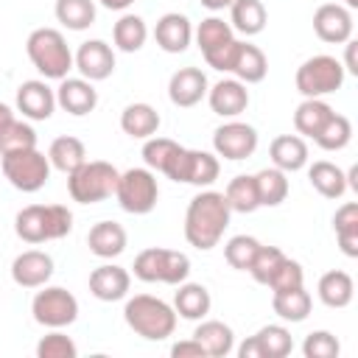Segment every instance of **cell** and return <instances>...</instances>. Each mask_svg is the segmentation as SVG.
Masks as SVG:
<instances>
[{"label":"cell","instance_id":"cell-47","mask_svg":"<svg viewBox=\"0 0 358 358\" xmlns=\"http://www.w3.org/2000/svg\"><path fill=\"white\" fill-rule=\"evenodd\" d=\"M338 352H341V344L330 330H313L302 341V355L305 358H336Z\"/></svg>","mask_w":358,"mask_h":358},{"label":"cell","instance_id":"cell-6","mask_svg":"<svg viewBox=\"0 0 358 358\" xmlns=\"http://www.w3.org/2000/svg\"><path fill=\"white\" fill-rule=\"evenodd\" d=\"M0 165H3V176L8 179V185L22 190V193H36L50 179V159L39 148L3 154Z\"/></svg>","mask_w":358,"mask_h":358},{"label":"cell","instance_id":"cell-37","mask_svg":"<svg viewBox=\"0 0 358 358\" xmlns=\"http://www.w3.org/2000/svg\"><path fill=\"white\" fill-rule=\"evenodd\" d=\"M193 39H196V45H199L201 53H210V50H215V48L232 42V39H235V31H232V25H229L224 17L213 14V17H204V20L193 28Z\"/></svg>","mask_w":358,"mask_h":358},{"label":"cell","instance_id":"cell-27","mask_svg":"<svg viewBox=\"0 0 358 358\" xmlns=\"http://www.w3.org/2000/svg\"><path fill=\"white\" fill-rule=\"evenodd\" d=\"M308 179H310V187L324 199H341L347 193V176L336 162L316 159L308 168Z\"/></svg>","mask_w":358,"mask_h":358},{"label":"cell","instance_id":"cell-57","mask_svg":"<svg viewBox=\"0 0 358 358\" xmlns=\"http://www.w3.org/2000/svg\"><path fill=\"white\" fill-rule=\"evenodd\" d=\"M344 6L352 11V8H358V0H344Z\"/></svg>","mask_w":358,"mask_h":358},{"label":"cell","instance_id":"cell-17","mask_svg":"<svg viewBox=\"0 0 358 358\" xmlns=\"http://www.w3.org/2000/svg\"><path fill=\"white\" fill-rule=\"evenodd\" d=\"M129 288H131V274L123 266L103 263V266H98V268L90 271V294L95 299H101V302L126 299Z\"/></svg>","mask_w":358,"mask_h":358},{"label":"cell","instance_id":"cell-16","mask_svg":"<svg viewBox=\"0 0 358 358\" xmlns=\"http://www.w3.org/2000/svg\"><path fill=\"white\" fill-rule=\"evenodd\" d=\"M56 106H62L73 117H84L98 106V90L87 78H70L64 76L56 87Z\"/></svg>","mask_w":358,"mask_h":358},{"label":"cell","instance_id":"cell-55","mask_svg":"<svg viewBox=\"0 0 358 358\" xmlns=\"http://www.w3.org/2000/svg\"><path fill=\"white\" fill-rule=\"evenodd\" d=\"M201 6L207 8V11H224V8H229L232 6V0H201Z\"/></svg>","mask_w":358,"mask_h":358},{"label":"cell","instance_id":"cell-50","mask_svg":"<svg viewBox=\"0 0 358 358\" xmlns=\"http://www.w3.org/2000/svg\"><path fill=\"white\" fill-rule=\"evenodd\" d=\"M235 53H238V39H232V42L210 50V53H204V62L213 70H218V73H229L232 70V62H235Z\"/></svg>","mask_w":358,"mask_h":358},{"label":"cell","instance_id":"cell-9","mask_svg":"<svg viewBox=\"0 0 358 358\" xmlns=\"http://www.w3.org/2000/svg\"><path fill=\"white\" fill-rule=\"evenodd\" d=\"M221 173V162L215 154L210 151H196V148H179V154L173 157L171 168L165 171L168 179L173 182H187L196 187H210Z\"/></svg>","mask_w":358,"mask_h":358},{"label":"cell","instance_id":"cell-5","mask_svg":"<svg viewBox=\"0 0 358 358\" xmlns=\"http://www.w3.org/2000/svg\"><path fill=\"white\" fill-rule=\"evenodd\" d=\"M344 67L336 56H327V53H319V56H310L305 59L299 67H296V90L302 98H324L336 90H341L344 84Z\"/></svg>","mask_w":358,"mask_h":358},{"label":"cell","instance_id":"cell-36","mask_svg":"<svg viewBox=\"0 0 358 358\" xmlns=\"http://www.w3.org/2000/svg\"><path fill=\"white\" fill-rule=\"evenodd\" d=\"M53 14L67 31H87L95 22L98 8L95 0H56Z\"/></svg>","mask_w":358,"mask_h":358},{"label":"cell","instance_id":"cell-32","mask_svg":"<svg viewBox=\"0 0 358 358\" xmlns=\"http://www.w3.org/2000/svg\"><path fill=\"white\" fill-rule=\"evenodd\" d=\"M333 229H336V241L338 249L347 257H358V204L355 201H344L336 215H333Z\"/></svg>","mask_w":358,"mask_h":358},{"label":"cell","instance_id":"cell-56","mask_svg":"<svg viewBox=\"0 0 358 358\" xmlns=\"http://www.w3.org/2000/svg\"><path fill=\"white\" fill-rule=\"evenodd\" d=\"M11 117H14V109H11L8 103H3V101H0V126H6Z\"/></svg>","mask_w":358,"mask_h":358},{"label":"cell","instance_id":"cell-40","mask_svg":"<svg viewBox=\"0 0 358 358\" xmlns=\"http://www.w3.org/2000/svg\"><path fill=\"white\" fill-rule=\"evenodd\" d=\"M179 143L176 140H171V137H148L145 140V145H143V162H145V168H151V171H157V173H165L168 168H171V162H173V157L179 154Z\"/></svg>","mask_w":358,"mask_h":358},{"label":"cell","instance_id":"cell-1","mask_svg":"<svg viewBox=\"0 0 358 358\" xmlns=\"http://www.w3.org/2000/svg\"><path fill=\"white\" fill-rule=\"evenodd\" d=\"M232 210L218 190H201L190 199L185 210V241L196 246L199 252H210L221 243L227 227H229Z\"/></svg>","mask_w":358,"mask_h":358},{"label":"cell","instance_id":"cell-31","mask_svg":"<svg viewBox=\"0 0 358 358\" xmlns=\"http://www.w3.org/2000/svg\"><path fill=\"white\" fill-rule=\"evenodd\" d=\"M255 185H257V199H260V207H280L285 199H288V173L280 171V168H263L255 173Z\"/></svg>","mask_w":358,"mask_h":358},{"label":"cell","instance_id":"cell-29","mask_svg":"<svg viewBox=\"0 0 358 358\" xmlns=\"http://www.w3.org/2000/svg\"><path fill=\"white\" fill-rule=\"evenodd\" d=\"M266 20L268 14L260 0H232L229 6V25L243 36H257L266 28Z\"/></svg>","mask_w":358,"mask_h":358},{"label":"cell","instance_id":"cell-41","mask_svg":"<svg viewBox=\"0 0 358 358\" xmlns=\"http://www.w3.org/2000/svg\"><path fill=\"white\" fill-rule=\"evenodd\" d=\"M25 148H36V131L31 123L11 117L6 126H0V157Z\"/></svg>","mask_w":358,"mask_h":358},{"label":"cell","instance_id":"cell-22","mask_svg":"<svg viewBox=\"0 0 358 358\" xmlns=\"http://www.w3.org/2000/svg\"><path fill=\"white\" fill-rule=\"evenodd\" d=\"M193 338L204 347V352L210 358H227L235 350V333L229 324L218 322V319H199Z\"/></svg>","mask_w":358,"mask_h":358},{"label":"cell","instance_id":"cell-52","mask_svg":"<svg viewBox=\"0 0 358 358\" xmlns=\"http://www.w3.org/2000/svg\"><path fill=\"white\" fill-rule=\"evenodd\" d=\"M355 48H358V42L355 39H347L344 42V73H352V76H358V62H355Z\"/></svg>","mask_w":358,"mask_h":358},{"label":"cell","instance_id":"cell-19","mask_svg":"<svg viewBox=\"0 0 358 358\" xmlns=\"http://www.w3.org/2000/svg\"><path fill=\"white\" fill-rule=\"evenodd\" d=\"M154 39L165 53H185L193 42V22L179 11H168L157 20Z\"/></svg>","mask_w":358,"mask_h":358},{"label":"cell","instance_id":"cell-33","mask_svg":"<svg viewBox=\"0 0 358 358\" xmlns=\"http://www.w3.org/2000/svg\"><path fill=\"white\" fill-rule=\"evenodd\" d=\"M148 39V25L140 14H123L112 28V42L123 53H137Z\"/></svg>","mask_w":358,"mask_h":358},{"label":"cell","instance_id":"cell-20","mask_svg":"<svg viewBox=\"0 0 358 358\" xmlns=\"http://www.w3.org/2000/svg\"><path fill=\"white\" fill-rule=\"evenodd\" d=\"M126 243H129V235H126L123 224H117V221H98L87 232V246L101 260H112V257L123 255Z\"/></svg>","mask_w":358,"mask_h":358},{"label":"cell","instance_id":"cell-25","mask_svg":"<svg viewBox=\"0 0 358 358\" xmlns=\"http://www.w3.org/2000/svg\"><path fill=\"white\" fill-rule=\"evenodd\" d=\"M229 73L243 84H260L268 73V59L257 45L238 42V53H235V62H232Z\"/></svg>","mask_w":358,"mask_h":358},{"label":"cell","instance_id":"cell-3","mask_svg":"<svg viewBox=\"0 0 358 358\" xmlns=\"http://www.w3.org/2000/svg\"><path fill=\"white\" fill-rule=\"evenodd\" d=\"M25 53L39 76L48 81H62L73 70V50L59 28H36L25 39Z\"/></svg>","mask_w":358,"mask_h":358},{"label":"cell","instance_id":"cell-13","mask_svg":"<svg viewBox=\"0 0 358 358\" xmlns=\"http://www.w3.org/2000/svg\"><path fill=\"white\" fill-rule=\"evenodd\" d=\"M53 277V257L42 249H25L11 260V280L20 288H42Z\"/></svg>","mask_w":358,"mask_h":358},{"label":"cell","instance_id":"cell-38","mask_svg":"<svg viewBox=\"0 0 358 358\" xmlns=\"http://www.w3.org/2000/svg\"><path fill=\"white\" fill-rule=\"evenodd\" d=\"M14 232L25 243H45L48 238V224H45V204H28L17 213L14 218Z\"/></svg>","mask_w":358,"mask_h":358},{"label":"cell","instance_id":"cell-39","mask_svg":"<svg viewBox=\"0 0 358 358\" xmlns=\"http://www.w3.org/2000/svg\"><path fill=\"white\" fill-rule=\"evenodd\" d=\"M313 140H316V145L324 148V151H341V148H347L350 140H352V123H350V117L333 112V115L324 120V126L316 131Z\"/></svg>","mask_w":358,"mask_h":358},{"label":"cell","instance_id":"cell-44","mask_svg":"<svg viewBox=\"0 0 358 358\" xmlns=\"http://www.w3.org/2000/svg\"><path fill=\"white\" fill-rule=\"evenodd\" d=\"M257 246H260V241L252 238V235H232V238L224 243V260H227L232 268L246 271L249 263H252V257H255V252H257Z\"/></svg>","mask_w":358,"mask_h":358},{"label":"cell","instance_id":"cell-48","mask_svg":"<svg viewBox=\"0 0 358 358\" xmlns=\"http://www.w3.org/2000/svg\"><path fill=\"white\" fill-rule=\"evenodd\" d=\"M299 285H305V271H302V266L296 260L285 257L280 263V268L274 271V277L268 280V288L274 294V291H288V288H299Z\"/></svg>","mask_w":358,"mask_h":358},{"label":"cell","instance_id":"cell-12","mask_svg":"<svg viewBox=\"0 0 358 358\" xmlns=\"http://www.w3.org/2000/svg\"><path fill=\"white\" fill-rule=\"evenodd\" d=\"M313 31L327 45H344L352 39V11L341 3H322L313 11Z\"/></svg>","mask_w":358,"mask_h":358},{"label":"cell","instance_id":"cell-51","mask_svg":"<svg viewBox=\"0 0 358 358\" xmlns=\"http://www.w3.org/2000/svg\"><path fill=\"white\" fill-rule=\"evenodd\" d=\"M171 355L173 358H207L204 347L196 341V338H185V341H176L171 347Z\"/></svg>","mask_w":358,"mask_h":358},{"label":"cell","instance_id":"cell-26","mask_svg":"<svg viewBox=\"0 0 358 358\" xmlns=\"http://www.w3.org/2000/svg\"><path fill=\"white\" fill-rule=\"evenodd\" d=\"M316 294L322 299V305L327 308H347L355 296V282L347 271L341 268H333V271H324L319 277V285H316Z\"/></svg>","mask_w":358,"mask_h":358},{"label":"cell","instance_id":"cell-14","mask_svg":"<svg viewBox=\"0 0 358 358\" xmlns=\"http://www.w3.org/2000/svg\"><path fill=\"white\" fill-rule=\"evenodd\" d=\"M56 109V90L48 87L45 78H31L17 87V112L28 120H48Z\"/></svg>","mask_w":358,"mask_h":358},{"label":"cell","instance_id":"cell-24","mask_svg":"<svg viewBox=\"0 0 358 358\" xmlns=\"http://www.w3.org/2000/svg\"><path fill=\"white\" fill-rule=\"evenodd\" d=\"M159 123H162L159 112H157L151 103H143V101L129 103V106L120 112V129H123L129 137H134V140H148V137H154V134L159 131Z\"/></svg>","mask_w":358,"mask_h":358},{"label":"cell","instance_id":"cell-45","mask_svg":"<svg viewBox=\"0 0 358 358\" xmlns=\"http://www.w3.org/2000/svg\"><path fill=\"white\" fill-rule=\"evenodd\" d=\"M162 263H165V249L162 246H151L143 249L134 257V277L143 282H162Z\"/></svg>","mask_w":358,"mask_h":358},{"label":"cell","instance_id":"cell-35","mask_svg":"<svg viewBox=\"0 0 358 358\" xmlns=\"http://www.w3.org/2000/svg\"><path fill=\"white\" fill-rule=\"evenodd\" d=\"M224 199H227V204H229L232 213H243V215H249V213L260 210L257 185H255V176H249V173H238V176H232L229 185H227V190H224Z\"/></svg>","mask_w":358,"mask_h":358},{"label":"cell","instance_id":"cell-46","mask_svg":"<svg viewBox=\"0 0 358 358\" xmlns=\"http://www.w3.org/2000/svg\"><path fill=\"white\" fill-rule=\"evenodd\" d=\"M36 355L39 358H76L78 355V347L70 336H64L62 330H50L48 336L39 338L36 344Z\"/></svg>","mask_w":358,"mask_h":358},{"label":"cell","instance_id":"cell-49","mask_svg":"<svg viewBox=\"0 0 358 358\" xmlns=\"http://www.w3.org/2000/svg\"><path fill=\"white\" fill-rule=\"evenodd\" d=\"M190 277V257L179 249H165V268H162V282L165 285H179Z\"/></svg>","mask_w":358,"mask_h":358},{"label":"cell","instance_id":"cell-21","mask_svg":"<svg viewBox=\"0 0 358 358\" xmlns=\"http://www.w3.org/2000/svg\"><path fill=\"white\" fill-rule=\"evenodd\" d=\"M268 157H271V165L285 173L302 171L308 165V143L299 134H280L271 140Z\"/></svg>","mask_w":358,"mask_h":358},{"label":"cell","instance_id":"cell-43","mask_svg":"<svg viewBox=\"0 0 358 358\" xmlns=\"http://www.w3.org/2000/svg\"><path fill=\"white\" fill-rule=\"evenodd\" d=\"M282 260H285V255H282V249H280V246H266V243H260L246 271L255 277V282L268 285V280L274 277V271L280 268V263H282Z\"/></svg>","mask_w":358,"mask_h":358},{"label":"cell","instance_id":"cell-8","mask_svg":"<svg viewBox=\"0 0 358 358\" xmlns=\"http://www.w3.org/2000/svg\"><path fill=\"white\" fill-rule=\"evenodd\" d=\"M31 313L36 324L62 330L78 319V299L62 285H42L31 299Z\"/></svg>","mask_w":358,"mask_h":358},{"label":"cell","instance_id":"cell-10","mask_svg":"<svg viewBox=\"0 0 358 358\" xmlns=\"http://www.w3.org/2000/svg\"><path fill=\"white\" fill-rule=\"evenodd\" d=\"M213 151H215V157H224L232 162L249 159L257 151V129L243 120L229 117L227 123H221L213 131Z\"/></svg>","mask_w":358,"mask_h":358},{"label":"cell","instance_id":"cell-11","mask_svg":"<svg viewBox=\"0 0 358 358\" xmlns=\"http://www.w3.org/2000/svg\"><path fill=\"white\" fill-rule=\"evenodd\" d=\"M73 67L81 73V78H87L92 84L103 81L115 73V50L103 39H87L78 45V50L73 56Z\"/></svg>","mask_w":358,"mask_h":358},{"label":"cell","instance_id":"cell-28","mask_svg":"<svg viewBox=\"0 0 358 358\" xmlns=\"http://www.w3.org/2000/svg\"><path fill=\"white\" fill-rule=\"evenodd\" d=\"M310 305H313V299H310V294L305 291V285L288 288V291H274V294H271V308H274V313H277L282 322H291V324L305 322V319L310 316Z\"/></svg>","mask_w":358,"mask_h":358},{"label":"cell","instance_id":"cell-53","mask_svg":"<svg viewBox=\"0 0 358 358\" xmlns=\"http://www.w3.org/2000/svg\"><path fill=\"white\" fill-rule=\"evenodd\" d=\"M238 355H241V358H266V355H263V347H260V341H257V336H249V338L238 347Z\"/></svg>","mask_w":358,"mask_h":358},{"label":"cell","instance_id":"cell-2","mask_svg":"<svg viewBox=\"0 0 358 358\" xmlns=\"http://www.w3.org/2000/svg\"><path fill=\"white\" fill-rule=\"evenodd\" d=\"M123 319L145 341H162V338L173 336L179 316H176L173 305H168L165 299L151 296V294H134L123 305Z\"/></svg>","mask_w":358,"mask_h":358},{"label":"cell","instance_id":"cell-15","mask_svg":"<svg viewBox=\"0 0 358 358\" xmlns=\"http://www.w3.org/2000/svg\"><path fill=\"white\" fill-rule=\"evenodd\" d=\"M207 90L210 81L199 67H179L168 81V98L179 109H190L201 103V98H207Z\"/></svg>","mask_w":358,"mask_h":358},{"label":"cell","instance_id":"cell-7","mask_svg":"<svg viewBox=\"0 0 358 358\" xmlns=\"http://www.w3.org/2000/svg\"><path fill=\"white\" fill-rule=\"evenodd\" d=\"M115 199H117L120 210H126L131 215H148L157 207V199H159L157 173L151 168H129V171H123L117 176Z\"/></svg>","mask_w":358,"mask_h":358},{"label":"cell","instance_id":"cell-23","mask_svg":"<svg viewBox=\"0 0 358 358\" xmlns=\"http://www.w3.org/2000/svg\"><path fill=\"white\" fill-rule=\"evenodd\" d=\"M213 308V296L201 282H179V291L173 294V310L176 316L187 319V322H199L210 313Z\"/></svg>","mask_w":358,"mask_h":358},{"label":"cell","instance_id":"cell-42","mask_svg":"<svg viewBox=\"0 0 358 358\" xmlns=\"http://www.w3.org/2000/svg\"><path fill=\"white\" fill-rule=\"evenodd\" d=\"M255 336H257L266 358H285L294 350V338H291V330L285 324H266Z\"/></svg>","mask_w":358,"mask_h":358},{"label":"cell","instance_id":"cell-34","mask_svg":"<svg viewBox=\"0 0 358 358\" xmlns=\"http://www.w3.org/2000/svg\"><path fill=\"white\" fill-rule=\"evenodd\" d=\"M333 115V106L322 98H305L294 112V129L299 137H316V131L324 126V120Z\"/></svg>","mask_w":358,"mask_h":358},{"label":"cell","instance_id":"cell-30","mask_svg":"<svg viewBox=\"0 0 358 358\" xmlns=\"http://www.w3.org/2000/svg\"><path fill=\"white\" fill-rule=\"evenodd\" d=\"M48 159H50V168L62 171V173H73L78 165L87 162V148L78 137L73 134H62L50 143L48 148Z\"/></svg>","mask_w":358,"mask_h":358},{"label":"cell","instance_id":"cell-54","mask_svg":"<svg viewBox=\"0 0 358 358\" xmlns=\"http://www.w3.org/2000/svg\"><path fill=\"white\" fill-rule=\"evenodd\" d=\"M103 8H109V11H126L134 0H98Z\"/></svg>","mask_w":358,"mask_h":358},{"label":"cell","instance_id":"cell-4","mask_svg":"<svg viewBox=\"0 0 358 358\" xmlns=\"http://www.w3.org/2000/svg\"><path fill=\"white\" fill-rule=\"evenodd\" d=\"M120 171L103 159H87L73 173H67V193L78 204H98L115 196Z\"/></svg>","mask_w":358,"mask_h":358},{"label":"cell","instance_id":"cell-18","mask_svg":"<svg viewBox=\"0 0 358 358\" xmlns=\"http://www.w3.org/2000/svg\"><path fill=\"white\" fill-rule=\"evenodd\" d=\"M207 103L221 117H238L249 106V90L238 78H221L207 90Z\"/></svg>","mask_w":358,"mask_h":358}]
</instances>
